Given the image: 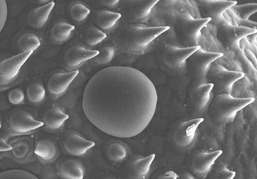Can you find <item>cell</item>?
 <instances>
[{
  "mask_svg": "<svg viewBox=\"0 0 257 179\" xmlns=\"http://www.w3.org/2000/svg\"><path fill=\"white\" fill-rule=\"evenodd\" d=\"M157 100L155 88L144 74L123 66L105 68L87 84L82 102L84 112L99 130L110 135L130 138L151 120Z\"/></svg>",
  "mask_w": 257,
  "mask_h": 179,
  "instance_id": "cell-1",
  "label": "cell"
},
{
  "mask_svg": "<svg viewBox=\"0 0 257 179\" xmlns=\"http://www.w3.org/2000/svg\"><path fill=\"white\" fill-rule=\"evenodd\" d=\"M169 28L167 26L149 27L140 23L126 25L114 33L113 42L121 52L140 54L151 42Z\"/></svg>",
  "mask_w": 257,
  "mask_h": 179,
  "instance_id": "cell-2",
  "label": "cell"
},
{
  "mask_svg": "<svg viewBox=\"0 0 257 179\" xmlns=\"http://www.w3.org/2000/svg\"><path fill=\"white\" fill-rule=\"evenodd\" d=\"M12 147L10 150L0 152V166H8L14 168L19 167L27 168L34 172L40 163L34 152L35 140L34 134L12 137L8 140Z\"/></svg>",
  "mask_w": 257,
  "mask_h": 179,
  "instance_id": "cell-3",
  "label": "cell"
},
{
  "mask_svg": "<svg viewBox=\"0 0 257 179\" xmlns=\"http://www.w3.org/2000/svg\"><path fill=\"white\" fill-rule=\"evenodd\" d=\"M43 124L36 111L25 108H16L7 114L1 125L3 130L0 137L7 142L13 137L34 134Z\"/></svg>",
  "mask_w": 257,
  "mask_h": 179,
  "instance_id": "cell-4",
  "label": "cell"
},
{
  "mask_svg": "<svg viewBox=\"0 0 257 179\" xmlns=\"http://www.w3.org/2000/svg\"><path fill=\"white\" fill-rule=\"evenodd\" d=\"M254 100L252 98H235L230 94L216 95L211 102L209 114L218 123H229L233 121L238 112Z\"/></svg>",
  "mask_w": 257,
  "mask_h": 179,
  "instance_id": "cell-5",
  "label": "cell"
},
{
  "mask_svg": "<svg viewBox=\"0 0 257 179\" xmlns=\"http://www.w3.org/2000/svg\"><path fill=\"white\" fill-rule=\"evenodd\" d=\"M244 75L242 72L227 70L214 61L210 65L206 78L208 83L213 84L212 92L216 96L230 94L234 84Z\"/></svg>",
  "mask_w": 257,
  "mask_h": 179,
  "instance_id": "cell-6",
  "label": "cell"
},
{
  "mask_svg": "<svg viewBox=\"0 0 257 179\" xmlns=\"http://www.w3.org/2000/svg\"><path fill=\"white\" fill-rule=\"evenodd\" d=\"M39 131L34 134L35 153L38 161L43 166L52 165L59 155L57 143L48 133L44 131V132H39Z\"/></svg>",
  "mask_w": 257,
  "mask_h": 179,
  "instance_id": "cell-7",
  "label": "cell"
},
{
  "mask_svg": "<svg viewBox=\"0 0 257 179\" xmlns=\"http://www.w3.org/2000/svg\"><path fill=\"white\" fill-rule=\"evenodd\" d=\"M25 52L3 61L0 64V91L8 89L15 84L14 82L21 67L33 53Z\"/></svg>",
  "mask_w": 257,
  "mask_h": 179,
  "instance_id": "cell-8",
  "label": "cell"
},
{
  "mask_svg": "<svg viewBox=\"0 0 257 179\" xmlns=\"http://www.w3.org/2000/svg\"><path fill=\"white\" fill-rule=\"evenodd\" d=\"M217 26L219 40L226 49L232 51L240 48L242 39L257 32L256 29L232 26L223 20Z\"/></svg>",
  "mask_w": 257,
  "mask_h": 179,
  "instance_id": "cell-9",
  "label": "cell"
},
{
  "mask_svg": "<svg viewBox=\"0 0 257 179\" xmlns=\"http://www.w3.org/2000/svg\"><path fill=\"white\" fill-rule=\"evenodd\" d=\"M61 150L67 155L81 157L85 156L95 145L93 142L87 140L77 132H69L60 139Z\"/></svg>",
  "mask_w": 257,
  "mask_h": 179,
  "instance_id": "cell-10",
  "label": "cell"
},
{
  "mask_svg": "<svg viewBox=\"0 0 257 179\" xmlns=\"http://www.w3.org/2000/svg\"><path fill=\"white\" fill-rule=\"evenodd\" d=\"M159 0H126L123 12L130 22L143 23L149 18L152 8Z\"/></svg>",
  "mask_w": 257,
  "mask_h": 179,
  "instance_id": "cell-11",
  "label": "cell"
},
{
  "mask_svg": "<svg viewBox=\"0 0 257 179\" xmlns=\"http://www.w3.org/2000/svg\"><path fill=\"white\" fill-rule=\"evenodd\" d=\"M197 45L203 50L207 52L225 55L230 51L224 48L218 38L217 25L210 22L201 30Z\"/></svg>",
  "mask_w": 257,
  "mask_h": 179,
  "instance_id": "cell-12",
  "label": "cell"
},
{
  "mask_svg": "<svg viewBox=\"0 0 257 179\" xmlns=\"http://www.w3.org/2000/svg\"><path fill=\"white\" fill-rule=\"evenodd\" d=\"M69 117L63 107L58 103H54L43 114L40 121L43 124L41 129L50 134L57 132L63 127Z\"/></svg>",
  "mask_w": 257,
  "mask_h": 179,
  "instance_id": "cell-13",
  "label": "cell"
},
{
  "mask_svg": "<svg viewBox=\"0 0 257 179\" xmlns=\"http://www.w3.org/2000/svg\"><path fill=\"white\" fill-rule=\"evenodd\" d=\"M199 7L204 18H211L210 22L217 25L223 20V14L227 9L236 4L235 1L226 0H198Z\"/></svg>",
  "mask_w": 257,
  "mask_h": 179,
  "instance_id": "cell-14",
  "label": "cell"
},
{
  "mask_svg": "<svg viewBox=\"0 0 257 179\" xmlns=\"http://www.w3.org/2000/svg\"><path fill=\"white\" fill-rule=\"evenodd\" d=\"M79 72V70H77L53 74L47 83V89L51 99L56 100L64 94Z\"/></svg>",
  "mask_w": 257,
  "mask_h": 179,
  "instance_id": "cell-15",
  "label": "cell"
},
{
  "mask_svg": "<svg viewBox=\"0 0 257 179\" xmlns=\"http://www.w3.org/2000/svg\"><path fill=\"white\" fill-rule=\"evenodd\" d=\"M57 175L64 179H82L85 174L83 164L79 160L69 158H61L55 163Z\"/></svg>",
  "mask_w": 257,
  "mask_h": 179,
  "instance_id": "cell-16",
  "label": "cell"
},
{
  "mask_svg": "<svg viewBox=\"0 0 257 179\" xmlns=\"http://www.w3.org/2000/svg\"><path fill=\"white\" fill-rule=\"evenodd\" d=\"M204 120L203 118H198L180 124L174 135V138L176 143L182 148H188L191 146L195 140L197 128Z\"/></svg>",
  "mask_w": 257,
  "mask_h": 179,
  "instance_id": "cell-17",
  "label": "cell"
},
{
  "mask_svg": "<svg viewBox=\"0 0 257 179\" xmlns=\"http://www.w3.org/2000/svg\"><path fill=\"white\" fill-rule=\"evenodd\" d=\"M200 48L199 46L186 48L168 46L164 55V62L170 68H180L192 54Z\"/></svg>",
  "mask_w": 257,
  "mask_h": 179,
  "instance_id": "cell-18",
  "label": "cell"
},
{
  "mask_svg": "<svg viewBox=\"0 0 257 179\" xmlns=\"http://www.w3.org/2000/svg\"><path fill=\"white\" fill-rule=\"evenodd\" d=\"M210 18H186L183 24L182 31L185 38L186 47L197 46L198 39L203 27L211 20Z\"/></svg>",
  "mask_w": 257,
  "mask_h": 179,
  "instance_id": "cell-19",
  "label": "cell"
},
{
  "mask_svg": "<svg viewBox=\"0 0 257 179\" xmlns=\"http://www.w3.org/2000/svg\"><path fill=\"white\" fill-rule=\"evenodd\" d=\"M223 55V54L221 53L206 52L200 48L189 58L195 66L200 79L205 80L211 64Z\"/></svg>",
  "mask_w": 257,
  "mask_h": 179,
  "instance_id": "cell-20",
  "label": "cell"
},
{
  "mask_svg": "<svg viewBox=\"0 0 257 179\" xmlns=\"http://www.w3.org/2000/svg\"><path fill=\"white\" fill-rule=\"evenodd\" d=\"M98 50L86 48L80 46H75L69 48L63 57L64 62L68 67L73 68L90 60L98 54Z\"/></svg>",
  "mask_w": 257,
  "mask_h": 179,
  "instance_id": "cell-21",
  "label": "cell"
},
{
  "mask_svg": "<svg viewBox=\"0 0 257 179\" xmlns=\"http://www.w3.org/2000/svg\"><path fill=\"white\" fill-rule=\"evenodd\" d=\"M221 153V150H218L209 152H201L196 155L192 163V168L194 172L202 176H205Z\"/></svg>",
  "mask_w": 257,
  "mask_h": 179,
  "instance_id": "cell-22",
  "label": "cell"
},
{
  "mask_svg": "<svg viewBox=\"0 0 257 179\" xmlns=\"http://www.w3.org/2000/svg\"><path fill=\"white\" fill-rule=\"evenodd\" d=\"M54 5V2H52L33 9L28 16V22L30 25L36 28L42 27L47 21Z\"/></svg>",
  "mask_w": 257,
  "mask_h": 179,
  "instance_id": "cell-23",
  "label": "cell"
},
{
  "mask_svg": "<svg viewBox=\"0 0 257 179\" xmlns=\"http://www.w3.org/2000/svg\"><path fill=\"white\" fill-rule=\"evenodd\" d=\"M213 85L211 83L198 86L193 94V97L198 110L201 113L205 112L210 104Z\"/></svg>",
  "mask_w": 257,
  "mask_h": 179,
  "instance_id": "cell-24",
  "label": "cell"
},
{
  "mask_svg": "<svg viewBox=\"0 0 257 179\" xmlns=\"http://www.w3.org/2000/svg\"><path fill=\"white\" fill-rule=\"evenodd\" d=\"M155 156L154 154H152L146 157L137 158L133 161L132 168L135 178L144 179L147 177Z\"/></svg>",
  "mask_w": 257,
  "mask_h": 179,
  "instance_id": "cell-25",
  "label": "cell"
},
{
  "mask_svg": "<svg viewBox=\"0 0 257 179\" xmlns=\"http://www.w3.org/2000/svg\"><path fill=\"white\" fill-rule=\"evenodd\" d=\"M26 94L29 102L34 106L40 105L45 99V90L40 83H34L29 85L27 89Z\"/></svg>",
  "mask_w": 257,
  "mask_h": 179,
  "instance_id": "cell-26",
  "label": "cell"
},
{
  "mask_svg": "<svg viewBox=\"0 0 257 179\" xmlns=\"http://www.w3.org/2000/svg\"><path fill=\"white\" fill-rule=\"evenodd\" d=\"M75 26L66 23L60 22L55 24L51 33L52 39L57 42L65 41L68 39Z\"/></svg>",
  "mask_w": 257,
  "mask_h": 179,
  "instance_id": "cell-27",
  "label": "cell"
},
{
  "mask_svg": "<svg viewBox=\"0 0 257 179\" xmlns=\"http://www.w3.org/2000/svg\"><path fill=\"white\" fill-rule=\"evenodd\" d=\"M121 14L108 10L100 12L97 18L98 26L104 30H108L113 27L121 17Z\"/></svg>",
  "mask_w": 257,
  "mask_h": 179,
  "instance_id": "cell-28",
  "label": "cell"
},
{
  "mask_svg": "<svg viewBox=\"0 0 257 179\" xmlns=\"http://www.w3.org/2000/svg\"><path fill=\"white\" fill-rule=\"evenodd\" d=\"M123 144L115 142L110 144L106 150L107 156L111 161L116 162L124 160L127 156V150Z\"/></svg>",
  "mask_w": 257,
  "mask_h": 179,
  "instance_id": "cell-29",
  "label": "cell"
},
{
  "mask_svg": "<svg viewBox=\"0 0 257 179\" xmlns=\"http://www.w3.org/2000/svg\"><path fill=\"white\" fill-rule=\"evenodd\" d=\"M18 45L23 52L29 50L34 51L40 44L39 38L36 34L30 33L21 36L18 41Z\"/></svg>",
  "mask_w": 257,
  "mask_h": 179,
  "instance_id": "cell-30",
  "label": "cell"
},
{
  "mask_svg": "<svg viewBox=\"0 0 257 179\" xmlns=\"http://www.w3.org/2000/svg\"><path fill=\"white\" fill-rule=\"evenodd\" d=\"M107 37L106 34L95 26H91L86 30L84 40L85 43L90 46H95Z\"/></svg>",
  "mask_w": 257,
  "mask_h": 179,
  "instance_id": "cell-31",
  "label": "cell"
},
{
  "mask_svg": "<svg viewBox=\"0 0 257 179\" xmlns=\"http://www.w3.org/2000/svg\"><path fill=\"white\" fill-rule=\"evenodd\" d=\"M230 8L240 18L248 19L249 17L257 11V4L248 3L240 5H235Z\"/></svg>",
  "mask_w": 257,
  "mask_h": 179,
  "instance_id": "cell-32",
  "label": "cell"
},
{
  "mask_svg": "<svg viewBox=\"0 0 257 179\" xmlns=\"http://www.w3.org/2000/svg\"><path fill=\"white\" fill-rule=\"evenodd\" d=\"M98 54L91 60L96 64L107 63L112 60L114 54V48L108 46H103L98 50Z\"/></svg>",
  "mask_w": 257,
  "mask_h": 179,
  "instance_id": "cell-33",
  "label": "cell"
},
{
  "mask_svg": "<svg viewBox=\"0 0 257 179\" xmlns=\"http://www.w3.org/2000/svg\"><path fill=\"white\" fill-rule=\"evenodd\" d=\"M34 175L25 170L14 169L1 172L0 179H38Z\"/></svg>",
  "mask_w": 257,
  "mask_h": 179,
  "instance_id": "cell-34",
  "label": "cell"
},
{
  "mask_svg": "<svg viewBox=\"0 0 257 179\" xmlns=\"http://www.w3.org/2000/svg\"><path fill=\"white\" fill-rule=\"evenodd\" d=\"M90 12V10L88 8L80 3L74 4L70 9L72 17L75 20L78 22L84 20Z\"/></svg>",
  "mask_w": 257,
  "mask_h": 179,
  "instance_id": "cell-35",
  "label": "cell"
},
{
  "mask_svg": "<svg viewBox=\"0 0 257 179\" xmlns=\"http://www.w3.org/2000/svg\"><path fill=\"white\" fill-rule=\"evenodd\" d=\"M10 102L15 105H19L24 103L25 96L22 90L19 88L11 90L8 95Z\"/></svg>",
  "mask_w": 257,
  "mask_h": 179,
  "instance_id": "cell-36",
  "label": "cell"
},
{
  "mask_svg": "<svg viewBox=\"0 0 257 179\" xmlns=\"http://www.w3.org/2000/svg\"><path fill=\"white\" fill-rule=\"evenodd\" d=\"M240 48L243 50L248 49L252 52L256 56L257 45L252 43L247 40L246 37L242 39L239 42Z\"/></svg>",
  "mask_w": 257,
  "mask_h": 179,
  "instance_id": "cell-37",
  "label": "cell"
},
{
  "mask_svg": "<svg viewBox=\"0 0 257 179\" xmlns=\"http://www.w3.org/2000/svg\"><path fill=\"white\" fill-rule=\"evenodd\" d=\"M236 23L237 26L257 29V22L248 19H243L238 17L236 20Z\"/></svg>",
  "mask_w": 257,
  "mask_h": 179,
  "instance_id": "cell-38",
  "label": "cell"
},
{
  "mask_svg": "<svg viewBox=\"0 0 257 179\" xmlns=\"http://www.w3.org/2000/svg\"><path fill=\"white\" fill-rule=\"evenodd\" d=\"M243 50L247 58L251 63L254 67L257 69L256 56L248 49H245Z\"/></svg>",
  "mask_w": 257,
  "mask_h": 179,
  "instance_id": "cell-39",
  "label": "cell"
},
{
  "mask_svg": "<svg viewBox=\"0 0 257 179\" xmlns=\"http://www.w3.org/2000/svg\"><path fill=\"white\" fill-rule=\"evenodd\" d=\"M0 152L9 151L12 148V146L6 142L3 138L0 137Z\"/></svg>",
  "mask_w": 257,
  "mask_h": 179,
  "instance_id": "cell-40",
  "label": "cell"
},
{
  "mask_svg": "<svg viewBox=\"0 0 257 179\" xmlns=\"http://www.w3.org/2000/svg\"><path fill=\"white\" fill-rule=\"evenodd\" d=\"M161 177L162 178L176 179L179 176L173 171H169L166 172Z\"/></svg>",
  "mask_w": 257,
  "mask_h": 179,
  "instance_id": "cell-41",
  "label": "cell"
},
{
  "mask_svg": "<svg viewBox=\"0 0 257 179\" xmlns=\"http://www.w3.org/2000/svg\"><path fill=\"white\" fill-rule=\"evenodd\" d=\"M119 0H105L102 2L103 4L106 6L110 7H112L116 6L119 2Z\"/></svg>",
  "mask_w": 257,
  "mask_h": 179,
  "instance_id": "cell-42",
  "label": "cell"
},
{
  "mask_svg": "<svg viewBox=\"0 0 257 179\" xmlns=\"http://www.w3.org/2000/svg\"><path fill=\"white\" fill-rule=\"evenodd\" d=\"M257 33L249 35L246 36L249 41L256 45H257Z\"/></svg>",
  "mask_w": 257,
  "mask_h": 179,
  "instance_id": "cell-43",
  "label": "cell"
},
{
  "mask_svg": "<svg viewBox=\"0 0 257 179\" xmlns=\"http://www.w3.org/2000/svg\"><path fill=\"white\" fill-rule=\"evenodd\" d=\"M49 1V0H39V1H40V2L41 3H45V2H48V1Z\"/></svg>",
  "mask_w": 257,
  "mask_h": 179,
  "instance_id": "cell-44",
  "label": "cell"
}]
</instances>
